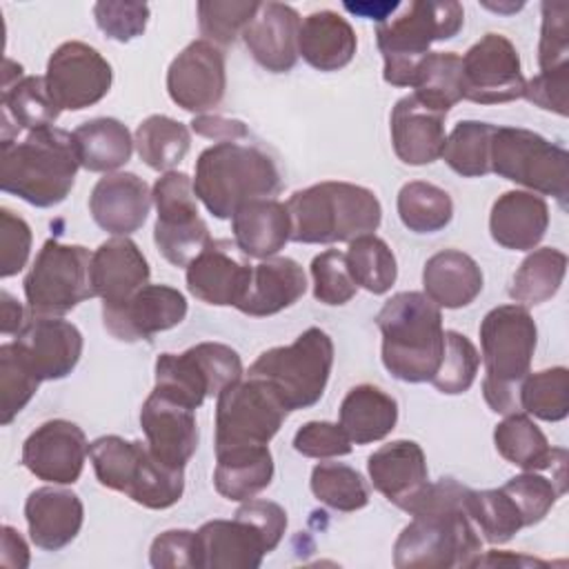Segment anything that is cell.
<instances>
[{"label": "cell", "mask_w": 569, "mask_h": 569, "mask_svg": "<svg viewBox=\"0 0 569 569\" xmlns=\"http://www.w3.org/2000/svg\"><path fill=\"white\" fill-rule=\"evenodd\" d=\"M467 489L453 478L429 485L411 511V522L396 538L393 565L398 569L476 567L482 542L465 509Z\"/></svg>", "instance_id": "1"}, {"label": "cell", "mask_w": 569, "mask_h": 569, "mask_svg": "<svg viewBox=\"0 0 569 569\" xmlns=\"http://www.w3.org/2000/svg\"><path fill=\"white\" fill-rule=\"evenodd\" d=\"M80 169L73 136L58 127L29 131L22 140L0 142V187L4 193L47 209L73 189Z\"/></svg>", "instance_id": "2"}, {"label": "cell", "mask_w": 569, "mask_h": 569, "mask_svg": "<svg viewBox=\"0 0 569 569\" xmlns=\"http://www.w3.org/2000/svg\"><path fill=\"white\" fill-rule=\"evenodd\" d=\"M382 333V365L402 382H429L442 360V313L422 291L391 296L376 316Z\"/></svg>", "instance_id": "3"}, {"label": "cell", "mask_w": 569, "mask_h": 569, "mask_svg": "<svg viewBox=\"0 0 569 569\" xmlns=\"http://www.w3.org/2000/svg\"><path fill=\"white\" fill-rule=\"evenodd\" d=\"M291 240L302 244L351 242L373 233L382 220L378 196L360 184L325 180L293 191L287 200Z\"/></svg>", "instance_id": "4"}, {"label": "cell", "mask_w": 569, "mask_h": 569, "mask_svg": "<svg viewBox=\"0 0 569 569\" xmlns=\"http://www.w3.org/2000/svg\"><path fill=\"white\" fill-rule=\"evenodd\" d=\"M280 189V171L269 153L256 144L222 140L196 160L193 193L207 211L227 220L236 209L256 198H269Z\"/></svg>", "instance_id": "5"}, {"label": "cell", "mask_w": 569, "mask_h": 569, "mask_svg": "<svg viewBox=\"0 0 569 569\" xmlns=\"http://www.w3.org/2000/svg\"><path fill=\"white\" fill-rule=\"evenodd\" d=\"M538 327L522 305H500L480 322L485 362L482 396L491 411L509 416L520 411V385L531 373Z\"/></svg>", "instance_id": "6"}, {"label": "cell", "mask_w": 569, "mask_h": 569, "mask_svg": "<svg viewBox=\"0 0 569 569\" xmlns=\"http://www.w3.org/2000/svg\"><path fill=\"white\" fill-rule=\"evenodd\" d=\"M465 24V9L456 0H413L398 7L376 24V42L382 53V78L393 87H411L420 60L429 47L451 40Z\"/></svg>", "instance_id": "7"}, {"label": "cell", "mask_w": 569, "mask_h": 569, "mask_svg": "<svg viewBox=\"0 0 569 569\" xmlns=\"http://www.w3.org/2000/svg\"><path fill=\"white\" fill-rule=\"evenodd\" d=\"M333 367V342L318 329H305L291 345L262 351L249 367V378L264 380L282 400L287 411L313 407L329 382Z\"/></svg>", "instance_id": "8"}, {"label": "cell", "mask_w": 569, "mask_h": 569, "mask_svg": "<svg viewBox=\"0 0 569 569\" xmlns=\"http://www.w3.org/2000/svg\"><path fill=\"white\" fill-rule=\"evenodd\" d=\"M489 169L538 196H551L567 207L569 153L540 133L522 127H496L489 144Z\"/></svg>", "instance_id": "9"}, {"label": "cell", "mask_w": 569, "mask_h": 569, "mask_svg": "<svg viewBox=\"0 0 569 569\" xmlns=\"http://www.w3.org/2000/svg\"><path fill=\"white\" fill-rule=\"evenodd\" d=\"M153 376V391L196 411L209 396L218 398L242 380V360L229 345L198 342L182 353H160Z\"/></svg>", "instance_id": "10"}, {"label": "cell", "mask_w": 569, "mask_h": 569, "mask_svg": "<svg viewBox=\"0 0 569 569\" xmlns=\"http://www.w3.org/2000/svg\"><path fill=\"white\" fill-rule=\"evenodd\" d=\"M22 284L31 316L60 318L80 302L96 298L91 284V253L82 244H64L49 238Z\"/></svg>", "instance_id": "11"}, {"label": "cell", "mask_w": 569, "mask_h": 569, "mask_svg": "<svg viewBox=\"0 0 569 569\" xmlns=\"http://www.w3.org/2000/svg\"><path fill=\"white\" fill-rule=\"evenodd\" d=\"M158 211L153 242L173 267H187L211 240L207 222L198 213L193 180L184 171H164L153 189Z\"/></svg>", "instance_id": "12"}, {"label": "cell", "mask_w": 569, "mask_h": 569, "mask_svg": "<svg viewBox=\"0 0 569 569\" xmlns=\"http://www.w3.org/2000/svg\"><path fill=\"white\" fill-rule=\"evenodd\" d=\"M287 413V407L264 380H240L218 393L213 449L269 445L280 431Z\"/></svg>", "instance_id": "13"}, {"label": "cell", "mask_w": 569, "mask_h": 569, "mask_svg": "<svg viewBox=\"0 0 569 569\" xmlns=\"http://www.w3.org/2000/svg\"><path fill=\"white\" fill-rule=\"evenodd\" d=\"M462 60V98L476 104H505L522 98L525 76L513 42L502 33H485Z\"/></svg>", "instance_id": "14"}, {"label": "cell", "mask_w": 569, "mask_h": 569, "mask_svg": "<svg viewBox=\"0 0 569 569\" xmlns=\"http://www.w3.org/2000/svg\"><path fill=\"white\" fill-rule=\"evenodd\" d=\"M44 82L60 109L82 111L109 93L113 71L96 47L69 40L49 56Z\"/></svg>", "instance_id": "15"}, {"label": "cell", "mask_w": 569, "mask_h": 569, "mask_svg": "<svg viewBox=\"0 0 569 569\" xmlns=\"http://www.w3.org/2000/svg\"><path fill=\"white\" fill-rule=\"evenodd\" d=\"M224 89V51L204 38L189 42L167 69L169 98L184 111L204 113L216 109Z\"/></svg>", "instance_id": "16"}, {"label": "cell", "mask_w": 569, "mask_h": 569, "mask_svg": "<svg viewBox=\"0 0 569 569\" xmlns=\"http://www.w3.org/2000/svg\"><path fill=\"white\" fill-rule=\"evenodd\" d=\"M89 442L84 431L64 418L36 427L22 445V465L51 485H73L82 476Z\"/></svg>", "instance_id": "17"}, {"label": "cell", "mask_w": 569, "mask_h": 569, "mask_svg": "<svg viewBox=\"0 0 569 569\" xmlns=\"http://www.w3.org/2000/svg\"><path fill=\"white\" fill-rule=\"evenodd\" d=\"M187 298L169 284H144L120 307H102L104 329L122 342L151 340L187 318Z\"/></svg>", "instance_id": "18"}, {"label": "cell", "mask_w": 569, "mask_h": 569, "mask_svg": "<svg viewBox=\"0 0 569 569\" xmlns=\"http://www.w3.org/2000/svg\"><path fill=\"white\" fill-rule=\"evenodd\" d=\"M184 269L189 293L213 307H238L253 271L247 256L229 240H209Z\"/></svg>", "instance_id": "19"}, {"label": "cell", "mask_w": 569, "mask_h": 569, "mask_svg": "<svg viewBox=\"0 0 569 569\" xmlns=\"http://www.w3.org/2000/svg\"><path fill=\"white\" fill-rule=\"evenodd\" d=\"M373 489L391 505L411 513L429 489V469L422 447L416 440H391L367 458Z\"/></svg>", "instance_id": "20"}, {"label": "cell", "mask_w": 569, "mask_h": 569, "mask_svg": "<svg viewBox=\"0 0 569 569\" xmlns=\"http://www.w3.org/2000/svg\"><path fill=\"white\" fill-rule=\"evenodd\" d=\"M144 442L156 460L171 469H184L198 449V422L193 409L151 391L140 409Z\"/></svg>", "instance_id": "21"}, {"label": "cell", "mask_w": 569, "mask_h": 569, "mask_svg": "<svg viewBox=\"0 0 569 569\" xmlns=\"http://www.w3.org/2000/svg\"><path fill=\"white\" fill-rule=\"evenodd\" d=\"M13 342L40 382L67 378L82 356L80 329L62 318L31 316Z\"/></svg>", "instance_id": "22"}, {"label": "cell", "mask_w": 569, "mask_h": 569, "mask_svg": "<svg viewBox=\"0 0 569 569\" xmlns=\"http://www.w3.org/2000/svg\"><path fill=\"white\" fill-rule=\"evenodd\" d=\"M0 111V142H11L13 136H18L22 129L36 131L51 127L62 109L51 98L44 76H24L22 64L13 62L11 58H4Z\"/></svg>", "instance_id": "23"}, {"label": "cell", "mask_w": 569, "mask_h": 569, "mask_svg": "<svg viewBox=\"0 0 569 569\" xmlns=\"http://www.w3.org/2000/svg\"><path fill=\"white\" fill-rule=\"evenodd\" d=\"M153 196L149 184L131 173H104L91 189L89 211L93 222L111 236H129L138 231L149 216Z\"/></svg>", "instance_id": "24"}, {"label": "cell", "mask_w": 569, "mask_h": 569, "mask_svg": "<svg viewBox=\"0 0 569 569\" xmlns=\"http://www.w3.org/2000/svg\"><path fill=\"white\" fill-rule=\"evenodd\" d=\"M149 262L129 236H113L91 253V284L102 307H120L149 284Z\"/></svg>", "instance_id": "25"}, {"label": "cell", "mask_w": 569, "mask_h": 569, "mask_svg": "<svg viewBox=\"0 0 569 569\" xmlns=\"http://www.w3.org/2000/svg\"><path fill=\"white\" fill-rule=\"evenodd\" d=\"M300 13L284 2H260L242 31L251 58L271 73H287L298 60Z\"/></svg>", "instance_id": "26"}, {"label": "cell", "mask_w": 569, "mask_h": 569, "mask_svg": "<svg viewBox=\"0 0 569 569\" xmlns=\"http://www.w3.org/2000/svg\"><path fill=\"white\" fill-rule=\"evenodd\" d=\"M198 569H256L271 553L264 536L244 518L209 520L196 531Z\"/></svg>", "instance_id": "27"}, {"label": "cell", "mask_w": 569, "mask_h": 569, "mask_svg": "<svg viewBox=\"0 0 569 569\" xmlns=\"http://www.w3.org/2000/svg\"><path fill=\"white\" fill-rule=\"evenodd\" d=\"M389 129L398 160L411 167L436 162L447 140L445 113L422 104L413 93L393 104Z\"/></svg>", "instance_id": "28"}, {"label": "cell", "mask_w": 569, "mask_h": 569, "mask_svg": "<svg viewBox=\"0 0 569 569\" xmlns=\"http://www.w3.org/2000/svg\"><path fill=\"white\" fill-rule=\"evenodd\" d=\"M29 538L38 549L60 551L76 540L84 520L78 493L58 487H38L24 500Z\"/></svg>", "instance_id": "29"}, {"label": "cell", "mask_w": 569, "mask_h": 569, "mask_svg": "<svg viewBox=\"0 0 569 569\" xmlns=\"http://www.w3.org/2000/svg\"><path fill=\"white\" fill-rule=\"evenodd\" d=\"M547 227V200L533 191H505L491 204L489 233L502 249L531 251L545 238Z\"/></svg>", "instance_id": "30"}, {"label": "cell", "mask_w": 569, "mask_h": 569, "mask_svg": "<svg viewBox=\"0 0 569 569\" xmlns=\"http://www.w3.org/2000/svg\"><path fill=\"white\" fill-rule=\"evenodd\" d=\"M305 291L307 276L300 262L287 256L267 258L253 267L247 293L236 309L251 318L273 316L296 305Z\"/></svg>", "instance_id": "31"}, {"label": "cell", "mask_w": 569, "mask_h": 569, "mask_svg": "<svg viewBox=\"0 0 569 569\" xmlns=\"http://www.w3.org/2000/svg\"><path fill=\"white\" fill-rule=\"evenodd\" d=\"M236 247L247 258H273L291 240V220L287 204L276 198H256L231 216Z\"/></svg>", "instance_id": "32"}, {"label": "cell", "mask_w": 569, "mask_h": 569, "mask_svg": "<svg viewBox=\"0 0 569 569\" xmlns=\"http://www.w3.org/2000/svg\"><path fill=\"white\" fill-rule=\"evenodd\" d=\"M358 49V38L347 18L338 11L320 9L302 18L298 31V56L318 71L347 67Z\"/></svg>", "instance_id": "33"}, {"label": "cell", "mask_w": 569, "mask_h": 569, "mask_svg": "<svg viewBox=\"0 0 569 569\" xmlns=\"http://www.w3.org/2000/svg\"><path fill=\"white\" fill-rule=\"evenodd\" d=\"M485 278L478 262L460 249H442L422 267L425 296L440 309H462L482 291Z\"/></svg>", "instance_id": "34"}, {"label": "cell", "mask_w": 569, "mask_h": 569, "mask_svg": "<svg viewBox=\"0 0 569 569\" xmlns=\"http://www.w3.org/2000/svg\"><path fill=\"white\" fill-rule=\"evenodd\" d=\"M273 480V456L267 445H240L216 451L213 487L233 502L256 498Z\"/></svg>", "instance_id": "35"}, {"label": "cell", "mask_w": 569, "mask_h": 569, "mask_svg": "<svg viewBox=\"0 0 569 569\" xmlns=\"http://www.w3.org/2000/svg\"><path fill=\"white\" fill-rule=\"evenodd\" d=\"M338 416V425L353 445H369L396 429L398 402L376 385H356L342 398Z\"/></svg>", "instance_id": "36"}, {"label": "cell", "mask_w": 569, "mask_h": 569, "mask_svg": "<svg viewBox=\"0 0 569 569\" xmlns=\"http://www.w3.org/2000/svg\"><path fill=\"white\" fill-rule=\"evenodd\" d=\"M496 451L525 471H545L567 460L565 449H553L542 429L527 413H509L493 429Z\"/></svg>", "instance_id": "37"}, {"label": "cell", "mask_w": 569, "mask_h": 569, "mask_svg": "<svg viewBox=\"0 0 569 569\" xmlns=\"http://www.w3.org/2000/svg\"><path fill=\"white\" fill-rule=\"evenodd\" d=\"M80 167L93 173H109L131 160L133 138L116 118H91L71 131Z\"/></svg>", "instance_id": "38"}, {"label": "cell", "mask_w": 569, "mask_h": 569, "mask_svg": "<svg viewBox=\"0 0 569 569\" xmlns=\"http://www.w3.org/2000/svg\"><path fill=\"white\" fill-rule=\"evenodd\" d=\"M567 271V253L556 247L531 249V253L520 262L513 273L509 296L516 305L536 307L551 300Z\"/></svg>", "instance_id": "39"}, {"label": "cell", "mask_w": 569, "mask_h": 569, "mask_svg": "<svg viewBox=\"0 0 569 569\" xmlns=\"http://www.w3.org/2000/svg\"><path fill=\"white\" fill-rule=\"evenodd\" d=\"M413 96L440 111L449 113L462 100V60L456 51H429L411 80Z\"/></svg>", "instance_id": "40"}, {"label": "cell", "mask_w": 569, "mask_h": 569, "mask_svg": "<svg viewBox=\"0 0 569 569\" xmlns=\"http://www.w3.org/2000/svg\"><path fill=\"white\" fill-rule=\"evenodd\" d=\"M140 160L153 171H173L180 164L191 147V131L187 124L153 113L144 118L133 136Z\"/></svg>", "instance_id": "41"}, {"label": "cell", "mask_w": 569, "mask_h": 569, "mask_svg": "<svg viewBox=\"0 0 569 569\" xmlns=\"http://www.w3.org/2000/svg\"><path fill=\"white\" fill-rule=\"evenodd\" d=\"M400 222L413 233H436L453 218L451 196L433 182L411 180L398 191Z\"/></svg>", "instance_id": "42"}, {"label": "cell", "mask_w": 569, "mask_h": 569, "mask_svg": "<svg viewBox=\"0 0 569 569\" xmlns=\"http://www.w3.org/2000/svg\"><path fill=\"white\" fill-rule=\"evenodd\" d=\"M147 442L124 440L120 436H100L89 442V460L98 482L127 496L133 485Z\"/></svg>", "instance_id": "43"}, {"label": "cell", "mask_w": 569, "mask_h": 569, "mask_svg": "<svg viewBox=\"0 0 569 569\" xmlns=\"http://www.w3.org/2000/svg\"><path fill=\"white\" fill-rule=\"evenodd\" d=\"M345 258L356 284L373 296L387 293L398 278L396 256L389 249V244L376 233L353 238L349 242Z\"/></svg>", "instance_id": "44"}, {"label": "cell", "mask_w": 569, "mask_h": 569, "mask_svg": "<svg viewBox=\"0 0 569 569\" xmlns=\"http://www.w3.org/2000/svg\"><path fill=\"white\" fill-rule=\"evenodd\" d=\"M465 509L473 525L482 531L485 540L491 545L509 542L525 527L516 502L502 487L482 491L467 489Z\"/></svg>", "instance_id": "45"}, {"label": "cell", "mask_w": 569, "mask_h": 569, "mask_svg": "<svg viewBox=\"0 0 569 569\" xmlns=\"http://www.w3.org/2000/svg\"><path fill=\"white\" fill-rule=\"evenodd\" d=\"M496 124L480 120H460L445 140L440 158L451 171L462 178L487 176L489 169V144Z\"/></svg>", "instance_id": "46"}, {"label": "cell", "mask_w": 569, "mask_h": 569, "mask_svg": "<svg viewBox=\"0 0 569 569\" xmlns=\"http://www.w3.org/2000/svg\"><path fill=\"white\" fill-rule=\"evenodd\" d=\"M311 493L333 511H358L369 505V487L360 471L345 462H320L311 469Z\"/></svg>", "instance_id": "47"}, {"label": "cell", "mask_w": 569, "mask_h": 569, "mask_svg": "<svg viewBox=\"0 0 569 569\" xmlns=\"http://www.w3.org/2000/svg\"><path fill=\"white\" fill-rule=\"evenodd\" d=\"M520 409L545 422H560L569 413V371L549 367L527 373L520 385Z\"/></svg>", "instance_id": "48"}, {"label": "cell", "mask_w": 569, "mask_h": 569, "mask_svg": "<svg viewBox=\"0 0 569 569\" xmlns=\"http://www.w3.org/2000/svg\"><path fill=\"white\" fill-rule=\"evenodd\" d=\"M40 387V378L24 360L18 345L4 342L0 347V422L7 427L29 405Z\"/></svg>", "instance_id": "49"}, {"label": "cell", "mask_w": 569, "mask_h": 569, "mask_svg": "<svg viewBox=\"0 0 569 569\" xmlns=\"http://www.w3.org/2000/svg\"><path fill=\"white\" fill-rule=\"evenodd\" d=\"M480 367L476 345L460 331H445V351L436 376L429 380L440 393L458 396L469 391Z\"/></svg>", "instance_id": "50"}, {"label": "cell", "mask_w": 569, "mask_h": 569, "mask_svg": "<svg viewBox=\"0 0 569 569\" xmlns=\"http://www.w3.org/2000/svg\"><path fill=\"white\" fill-rule=\"evenodd\" d=\"M260 2L244 0H200L198 2V24L204 40L216 47L231 44L242 36L244 27L256 16Z\"/></svg>", "instance_id": "51"}, {"label": "cell", "mask_w": 569, "mask_h": 569, "mask_svg": "<svg viewBox=\"0 0 569 569\" xmlns=\"http://www.w3.org/2000/svg\"><path fill=\"white\" fill-rule=\"evenodd\" d=\"M502 489L516 502L525 527L538 525L551 511L556 500L565 493L567 485L562 480H549L538 471H525L520 476L509 478Z\"/></svg>", "instance_id": "52"}, {"label": "cell", "mask_w": 569, "mask_h": 569, "mask_svg": "<svg viewBox=\"0 0 569 569\" xmlns=\"http://www.w3.org/2000/svg\"><path fill=\"white\" fill-rule=\"evenodd\" d=\"M311 278H313V298L329 307L347 305L358 284L349 273L347 258L338 249H327L311 260Z\"/></svg>", "instance_id": "53"}, {"label": "cell", "mask_w": 569, "mask_h": 569, "mask_svg": "<svg viewBox=\"0 0 569 569\" xmlns=\"http://www.w3.org/2000/svg\"><path fill=\"white\" fill-rule=\"evenodd\" d=\"M540 71L569 64V4L542 2V29L538 44Z\"/></svg>", "instance_id": "54"}, {"label": "cell", "mask_w": 569, "mask_h": 569, "mask_svg": "<svg viewBox=\"0 0 569 569\" xmlns=\"http://www.w3.org/2000/svg\"><path fill=\"white\" fill-rule=\"evenodd\" d=\"M93 18L98 29L116 40L131 42L142 36L149 22V4L147 2H122V0H102L93 4Z\"/></svg>", "instance_id": "55"}, {"label": "cell", "mask_w": 569, "mask_h": 569, "mask_svg": "<svg viewBox=\"0 0 569 569\" xmlns=\"http://www.w3.org/2000/svg\"><path fill=\"white\" fill-rule=\"evenodd\" d=\"M353 442L338 422L309 420L293 436V449L305 458H338L351 453Z\"/></svg>", "instance_id": "56"}, {"label": "cell", "mask_w": 569, "mask_h": 569, "mask_svg": "<svg viewBox=\"0 0 569 569\" xmlns=\"http://www.w3.org/2000/svg\"><path fill=\"white\" fill-rule=\"evenodd\" d=\"M31 227L9 207L0 209V278L18 276L31 253Z\"/></svg>", "instance_id": "57"}, {"label": "cell", "mask_w": 569, "mask_h": 569, "mask_svg": "<svg viewBox=\"0 0 569 569\" xmlns=\"http://www.w3.org/2000/svg\"><path fill=\"white\" fill-rule=\"evenodd\" d=\"M149 562L156 569H198L196 531L169 529L153 538Z\"/></svg>", "instance_id": "58"}, {"label": "cell", "mask_w": 569, "mask_h": 569, "mask_svg": "<svg viewBox=\"0 0 569 569\" xmlns=\"http://www.w3.org/2000/svg\"><path fill=\"white\" fill-rule=\"evenodd\" d=\"M567 91H569V64L551 69V71H540L525 84L522 98L533 102L536 107L545 111H553L558 116H567Z\"/></svg>", "instance_id": "59"}, {"label": "cell", "mask_w": 569, "mask_h": 569, "mask_svg": "<svg viewBox=\"0 0 569 569\" xmlns=\"http://www.w3.org/2000/svg\"><path fill=\"white\" fill-rule=\"evenodd\" d=\"M236 516L249 520L264 536L271 551L280 545L284 531H287V511H284V507H280L273 500L249 498L238 507Z\"/></svg>", "instance_id": "60"}, {"label": "cell", "mask_w": 569, "mask_h": 569, "mask_svg": "<svg viewBox=\"0 0 569 569\" xmlns=\"http://www.w3.org/2000/svg\"><path fill=\"white\" fill-rule=\"evenodd\" d=\"M191 129L204 138H213L218 142L222 140H242L249 136L242 120L224 118V116H196L191 120Z\"/></svg>", "instance_id": "61"}, {"label": "cell", "mask_w": 569, "mask_h": 569, "mask_svg": "<svg viewBox=\"0 0 569 569\" xmlns=\"http://www.w3.org/2000/svg\"><path fill=\"white\" fill-rule=\"evenodd\" d=\"M0 562L4 567H13V569H24L29 567V547L24 542V538L20 536L18 529H13L11 525L2 527V553H0Z\"/></svg>", "instance_id": "62"}, {"label": "cell", "mask_w": 569, "mask_h": 569, "mask_svg": "<svg viewBox=\"0 0 569 569\" xmlns=\"http://www.w3.org/2000/svg\"><path fill=\"white\" fill-rule=\"evenodd\" d=\"M24 309L22 305L7 291H0V331L2 336H18L24 327Z\"/></svg>", "instance_id": "63"}, {"label": "cell", "mask_w": 569, "mask_h": 569, "mask_svg": "<svg viewBox=\"0 0 569 569\" xmlns=\"http://www.w3.org/2000/svg\"><path fill=\"white\" fill-rule=\"evenodd\" d=\"M400 7V2H345V9L349 13H356V16H362V18H369V20H376V22H382L387 20L391 13H396Z\"/></svg>", "instance_id": "64"}]
</instances>
